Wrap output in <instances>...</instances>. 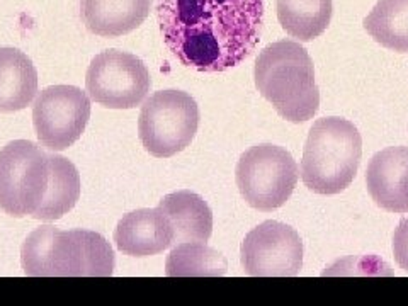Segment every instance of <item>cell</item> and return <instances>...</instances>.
Here are the masks:
<instances>
[{"instance_id":"16","label":"cell","mask_w":408,"mask_h":306,"mask_svg":"<svg viewBox=\"0 0 408 306\" xmlns=\"http://www.w3.org/2000/svg\"><path fill=\"white\" fill-rule=\"evenodd\" d=\"M281 27L298 41H313L330 26L332 0H277Z\"/></svg>"},{"instance_id":"18","label":"cell","mask_w":408,"mask_h":306,"mask_svg":"<svg viewBox=\"0 0 408 306\" xmlns=\"http://www.w3.org/2000/svg\"><path fill=\"white\" fill-rule=\"evenodd\" d=\"M364 30L388 50L408 53V0H378L364 19Z\"/></svg>"},{"instance_id":"3","label":"cell","mask_w":408,"mask_h":306,"mask_svg":"<svg viewBox=\"0 0 408 306\" xmlns=\"http://www.w3.org/2000/svg\"><path fill=\"white\" fill-rule=\"evenodd\" d=\"M254 79L260 96L286 121L305 122L320 108L315 67L308 51L296 41L267 44L255 60Z\"/></svg>"},{"instance_id":"17","label":"cell","mask_w":408,"mask_h":306,"mask_svg":"<svg viewBox=\"0 0 408 306\" xmlns=\"http://www.w3.org/2000/svg\"><path fill=\"white\" fill-rule=\"evenodd\" d=\"M51 177L46 198L32 218L55 222L75 206L80 198V174L70 160L60 155H50Z\"/></svg>"},{"instance_id":"7","label":"cell","mask_w":408,"mask_h":306,"mask_svg":"<svg viewBox=\"0 0 408 306\" xmlns=\"http://www.w3.org/2000/svg\"><path fill=\"white\" fill-rule=\"evenodd\" d=\"M199 128V108L187 92L158 91L141 106L138 136L150 155L169 158L186 150Z\"/></svg>"},{"instance_id":"13","label":"cell","mask_w":408,"mask_h":306,"mask_svg":"<svg viewBox=\"0 0 408 306\" xmlns=\"http://www.w3.org/2000/svg\"><path fill=\"white\" fill-rule=\"evenodd\" d=\"M152 0H80V18L92 34L120 38L140 27Z\"/></svg>"},{"instance_id":"20","label":"cell","mask_w":408,"mask_h":306,"mask_svg":"<svg viewBox=\"0 0 408 306\" xmlns=\"http://www.w3.org/2000/svg\"><path fill=\"white\" fill-rule=\"evenodd\" d=\"M393 255L403 271L408 272V218L400 219L393 235Z\"/></svg>"},{"instance_id":"9","label":"cell","mask_w":408,"mask_h":306,"mask_svg":"<svg viewBox=\"0 0 408 306\" xmlns=\"http://www.w3.org/2000/svg\"><path fill=\"white\" fill-rule=\"evenodd\" d=\"M91 120V99L73 85L43 89L32 106L36 136L44 148L61 152L72 146Z\"/></svg>"},{"instance_id":"5","label":"cell","mask_w":408,"mask_h":306,"mask_svg":"<svg viewBox=\"0 0 408 306\" xmlns=\"http://www.w3.org/2000/svg\"><path fill=\"white\" fill-rule=\"evenodd\" d=\"M235 179L248 206L269 213L291 198L300 179V169L283 146L262 143L248 148L240 157Z\"/></svg>"},{"instance_id":"12","label":"cell","mask_w":408,"mask_h":306,"mask_svg":"<svg viewBox=\"0 0 408 306\" xmlns=\"http://www.w3.org/2000/svg\"><path fill=\"white\" fill-rule=\"evenodd\" d=\"M174 228L160 208H143L125 215L114 230L117 250L132 257H150L174 245Z\"/></svg>"},{"instance_id":"8","label":"cell","mask_w":408,"mask_h":306,"mask_svg":"<svg viewBox=\"0 0 408 306\" xmlns=\"http://www.w3.org/2000/svg\"><path fill=\"white\" fill-rule=\"evenodd\" d=\"M152 79L136 55L121 50L102 51L89 65L85 89L89 97L109 109H133L148 96Z\"/></svg>"},{"instance_id":"19","label":"cell","mask_w":408,"mask_h":306,"mask_svg":"<svg viewBox=\"0 0 408 306\" xmlns=\"http://www.w3.org/2000/svg\"><path fill=\"white\" fill-rule=\"evenodd\" d=\"M227 259L206 242L177 243L165 262L169 277H216L227 274Z\"/></svg>"},{"instance_id":"6","label":"cell","mask_w":408,"mask_h":306,"mask_svg":"<svg viewBox=\"0 0 408 306\" xmlns=\"http://www.w3.org/2000/svg\"><path fill=\"white\" fill-rule=\"evenodd\" d=\"M50 177V155L32 141H11L0 150V208L15 218L34 216L46 198Z\"/></svg>"},{"instance_id":"2","label":"cell","mask_w":408,"mask_h":306,"mask_svg":"<svg viewBox=\"0 0 408 306\" xmlns=\"http://www.w3.org/2000/svg\"><path fill=\"white\" fill-rule=\"evenodd\" d=\"M20 264L31 277H109L116 267L113 247L89 230L36 228L20 247Z\"/></svg>"},{"instance_id":"1","label":"cell","mask_w":408,"mask_h":306,"mask_svg":"<svg viewBox=\"0 0 408 306\" xmlns=\"http://www.w3.org/2000/svg\"><path fill=\"white\" fill-rule=\"evenodd\" d=\"M155 12L165 46L198 72L236 67L262 38L264 0H157Z\"/></svg>"},{"instance_id":"11","label":"cell","mask_w":408,"mask_h":306,"mask_svg":"<svg viewBox=\"0 0 408 306\" xmlns=\"http://www.w3.org/2000/svg\"><path fill=\"white\" fill-rule=\"evenodd\" d=\"M366 186L373 201L390 213H408V146H390L371 158Z\"/></svg>"},{"instance_id":"15","label":"cell","mask_w":408,"mask_h":306,"mask_svg":"<svg viewBox=\"0 0 408 306\" xmlns=\"http://www.w3.org/2000/svg\"><path fill=\"white\" fill-rule=\"evenodd\" d=\"M38 92V72L26 53L0 48V113L26 109Z\"/></svg>"},{"instance_id":"14","label":"cell","mask_w":408,"mask_h":306,"mask_svg":"<svg viewBox=\"0 0 408 306\" xmlns=\"http://www.w3.org/2000/svg\"><path fill=\"white\" fill-rule=\"evenodd\" d=\"M158 208L174 228V245L182 242H208L213 234V213L201 196L177 191L163 196Z\"/></svg>"},{"instance_id":"4","label":"cell","mask_w":408,"mask_h":306,"mask_svg":"<svg viewBox=\"0 0 408 306\" xmlns=\"http://www.w3.org/2000/svg\"><path fill=\"white\" fill-rule=\"evenodd\" d=\"M361 157L362 140L356 126L344 117H321L306 138L301 179L313 193L338 194L352 184Z\"/></svg>"},{"instance_id":"10","label":"cell","mask_w":408,"mask_h":306,"mask_svg":"<svg viewBox=\"0 0 408 306\" xmlns=\"http://www.w3.org/2000/svg\"><path fill=\"white\" fill-rule=\"evenodd\" d=\"M240 259L252 277H295L303 267V242L295 228L267 219L245 235Z\"/></svg>"}]
</instances>
